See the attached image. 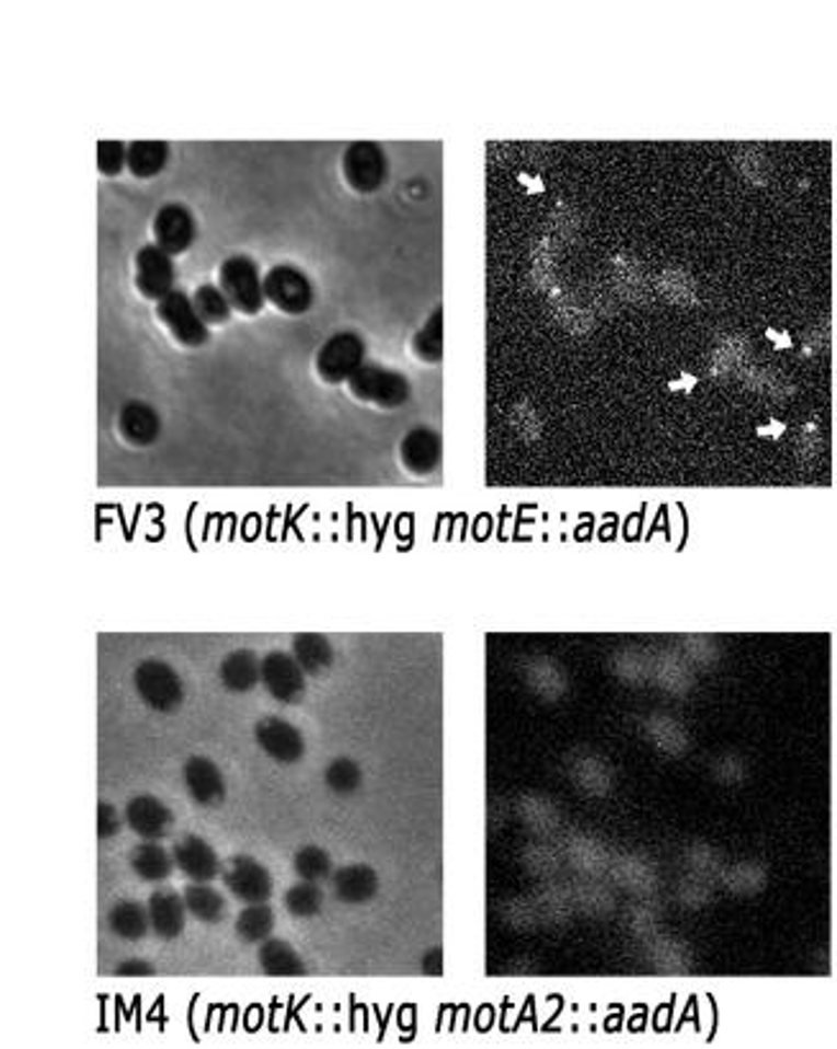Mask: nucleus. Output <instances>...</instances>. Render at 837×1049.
Instances as JSON below:
<instances>
[{"label": "nucleus", "mask_w": 837, "mask_h": 1049, "mask_svg": "<svg viewBox=\"0 0 837 1049\" xmlns=\"http://www.w3.org/2000/svg\"><path fill=\"white\" fill-rule=\"evenodd\" d=\"M151 239H154L157 249H162L164 254H170L172 258L185 254L197 239L193 212L180 203L162 205V208L157 210L154 220H151Z\"/></svg>", "instance_id": "obj_11"}, {"label": "nucleus", "mask_w": 837, "mask_h": 1049, "mask_svg": "<svg viewBox=\"0 0 837 1049\" xmlns=\"http://www.w3.org/2000/svg\"><path fill=\"white\" fill-rule=\"evenodd\" d=\"M172 861L174 868H180V873L193 880V884H210L220 876L223 865H220V857L208 840H203L200 834H182V838L174 842L172 848Z\"/></svg>", "instance_id": "obj_13"}, {"label": "nucleus", "mask_w": 837, "mask_h": 1049, "mask_svg": "<svg viewBox=\"0 0 837 1049\" xmlns=\"http://www.w3.org/2000/svg\"><path fill=\"white\" fill-rule=\"evenodd\" d=\"M348 392L362 405H371L377 410H398L408 405L413 387L410 379L398 369L382 367L377 361H364L359 369L348 377Z\"/></svg>", "instance_id": "obj_1"}, {"label": "nucleus", "mask_w": 837, "mask_h": 1049, "mask_svg": "<svg viewBox=\"0 0 837 1049\" xmlns=\"http://www.w3.org/2000/svg\"><path fill=\"white\" fill-rule=\"evenodd\" d=\"M331 891L341 903L359 907V903L375 899L379 891V878L369 865H346V868L331 873Z\"/></svg>", "instance_id": "obj_19"}, {"label": "nucleus", "mask_w": 837, "mask_h": 1049, "mask_svg": "<svg viewBox=\"0 0 837 1049\" xmlns=\"http://www.w3.org/2000/svg\"><path fill=\"white\" fill-rule=\"evenodd\" d=\"M440 461H444V440L438 430L428 425H417L400 440V463L408 474L431 476L433 471H438Z\"/></svg>", "instance_id": "obj_14"}, {"label": "nucleus", "mask_w": 837, "mask_h": 1049, "mask_svg": "<svg viewBox=\"0 0 837 1049\" xmlns=\"http://www.w3.org/2000/svg\"><path fill=\"white\" fill-rule=\"evenodd\" d=\"M118 832H121L118 809L111 807V804H101V807H98V834H101V840L116 838Z\"/></svg>", "instance_id": "obj_34"}, {"label": "nucleus", "mask_w": 837, "mask_h": 1049, "mask_svg": "<svg viewBox=\"0 0 837 1049\" xmlns=\"http://www.w3.org/2000/svg\"><path fill=\"white\" fill-rule=\"evenodd\" d=\"M259 664H262V658L254 650L239 648L223 658V664L218 668V679L233 694H246V691L259 687Z\"/></svg>", "instance_id": "obj_21"}, {"label": "nucleus", "mask_w": 837, "mask_h": 1049, "mask_svg": "<svg viewBox=\"0 0 837 1049\" xmlns=\"http://www.w3.org/2000/svg\"><path fill=\"white\" fill-rule=\"evenodd\" d=\"M174 279H177V269H174V258L157 249L154 243L141 246L134 256V285L141 298L151 302H159L164 295L174 290Z\"/></svg>", "instance_id": "obj_10"}, {"label": "nucleus", "mask_w": 837, "mask_h": 1049, "mask_svg": "<svg viewBox=\"0 0 837 1049\" xmlns=\"http://www.w3.org/2000/svg\"><path fill=\"white\" fill-rule=\"evenodd\" d=\"M182 899H185L187 917L197 919L200 924H220L228 914L226 896L210 884H193L190 880L185 891H182Z\"/></svg>", "instance_id": "obj_22"}, {"label": "nucleus", "mask_w": 837, "mask_h": 1049, "mask_svg": "<svg viewBox=\"0 0 837 1049\" xmlns=\"http://www.w3.org/2000/svg\"><path fill=\"white\" fill-rule=\"evenodd\" d=\"M259 683L279 704H300L308 691V676L287 650H270L259 664Z\"/></svg>", "instance_id": "obj_8"}, {"label": "nucleus", "mask_w": 837, "mask_h": 1049, "mask_svg": "<svg viewBox=\"0 0 837 1049\" xmlns=\"http://www.w3.org/2000/svg\"><path fill=\"white\" fill-rule=\"evenodd\" d=\"M116 976H157L154 965L144 962V960H128L124 965H118Z\"/></svg>", "instance_id": "obj_35"}, {"label": "nucleus", "mask_w": 837, "mask_h": 1049, "mask_svg": "<svg viewBox=\"0 0 837 1049\" xmlns=\"http://www.w3.org/2000/svg\"><path fill=\"white\" fill-rule=\"evenodd\" d=\"M131 871L147 884H162L174 873V861L170 850H164L159 842L144 840L141 845L131 850Z\"/></svg>", "instance_id": "obj_24"}, {"label": "nucleus", "mask_w": 837, "mask_h": 1049, "mask_svg": "<svg viewBox=\"0 0 837 1049\" xmlns=\"http://www.w3.org/2000/svg\"><path fill=\"white\" fill-rule=\"evenodd\" d=\"M293 658L306 671V676H321L333 666V645L325 635L300 633L293 637Z\"/></svg>", "instance_id": "obj_23"}, {"label": "nucleus", "mask_w": 837, "mask_h": 1049, "mask_svg": "<svg viewBox=\"0 0 837 1049\" xmlns=\"http://www.w3.org/2000/svg\"><path fill=\"white\" fill-rule=\"evenodd\" d=\"M325 901V894L321 884H310V880H300L290 891L285 894V909L290 911L295 919H313L321 914Z\"/></svg>", "instance_id": "obj_30"}, {"label": "nucleus", "mask_w": 837, "mask_h": 1049, "mask_svg": "<svg viewBox=\"0 0 837 1049\" xmlns=\"http://www.w3.org/2000/svg\"><path fill=\"white\" fill-rule=\"evenodd\" d=\"M172 811L162 799L151 794H139L126 804V825L131 832L139 834L141 840L159 842L164 840L172 830Z\"/></svg>", "instance_id": "obj_15"}, {"label": "nucleus", "mask_w": 837, "mask_h": 1049, "mask_svg": "<svg viewBox=\"0 0 837 1049\" xmlns=\"http://www.w3.org/2000/svg\"><path fill=\"white\" fill-rule=\"evenodd\" d=\"M387 154L375 141H356L341 157V177L356 195L377 193L387 182Z\"/></svg>", "instance_id": "obj_7"}, {"label": "nucleus", "mask_w": 837, "mask_h": 1049, "mask_svg": "<svg viewBox=\"0 0 837 1049\" xmlns=\"http://www.w3.org/2000/svg\"><path fill=\"white\" fill-rule=\"evenodd\" d=\"M254 740L266 756L283 765H293L306 756V737L293 722L283 717H264L256 722Z\"/></svg>", "instance_id": "obj_12"}, {"label": "nucleus", "mask_w": 837, "mask_h": 1049, "mask_svg": "<svg viewBox=\"0 0 837 1049\" xmlns=\"http://www.w3.org/2000/svg\"><path fill=\"white\" fill-rule=\"evenodd\" d=\"M147 911H149L151 932H154L159 940L172 942L182 937V932H185V924H187V909H185V899H182V894H177L170 886L157 888V891L149 896Z\"/></svg>", "instance_id": "obj_16"}, {"label": "nucleus", "mask_w": 837, "mask_h": 1049, "mask_svg": "<svg viewBox=\"0 0 837 1049\" xmlns=\"http://www.w3.org/2000/svg\"><path fill=\"white\" fill-rule=\"evenodd\" d=\"M190 300H193L195 313L200 315V321L208 325V328H216V325L220 328V325H226L233 318V310L223 298V292L218 290V285H200L190 295Z\"/></svg>", "instance_id": "obj_29"}, {"label": "nucleus", "mask_w": 837, "mask_h": 1049, "mask_svg": "<svg viewBox=\"0 0 837 1049\" xmlns=\"http://www.w3.org/2000/svg\"><path fill=\"white\" fill-rule=\"evenodd\" d=\"M134 689L141 696V702L159 714L180 712L182 702H185V683H182L180 673L170 664L157 658H149L136 666Z\"/></svg>", "instance_id": "obj_3"}, {"label": "nucleus", "mask_w": 837, "mask_h": 1049, "mask_svg": "<svg viewBox=\"0 0 837 1049\" xmlns=\"http://www.w3.org/2000/svg\"><path fill=\"white\" fill-rule=\"evenodd\" d=\"M293 868H295V873H298L300 880H310V884H323V880L331 878L333 861L323 848L306 845V848H300L298 853H295Z\"/></svg>", "instance_id": "obj_31"}, {"label": "nucleus", "mask_w": 837, "mask_h": 1049, "mask_svg": "<svg viewBox=\"0 0 837 1049\" xmlns=\"http://www.w3.org/2000/svg\"><path fill=\"white\" fill-rule=\"evenodd\" d=\"M274 932V911L266 903H246V909L241 911L239 919H236V937H239L243 945H259L266 937H272Z\"/></svg>", "instance_id": "obj_28"}, {"label": "nucleus", "mask_w": 837, "mask_h": 1049, "mask_svg": "<svg viewBox=\"0 0 837 1049\" xmlns=\"http://www.w3.org/2000/svg\"><path fill=\"white\" fill-rule=\"evenodd\" d=\"M259 264L246 254H233L223 258L218 267V290L223 292L233 313L259 315L264 310V285Z\"/></svg>", "instance_id": "obj_2"}, {"label": "nucleus", "mask_w": 837, "mask_h": 1049, "mask_svg": "<svg viewBox=\"0 0 837 1049\" xmlns=\"http://www.w3.org/2000/svg\"><path fill=\"white\" fill-rule=\"evenodd\" d=\"M364 361H367V341L356 331H339L318 348L316 374L331 387L346 384Z\"/></svg>", "instance_id": "obj_5"}, {"label": "nucleus", "mask_w": 837, "mask_h": 1049, "mask_svg": "<svg viewBox=\"0 0 837 1049\" xmlns=\"http://www.w3.org/2000/svg\"><path fill=\"white\" fill-rule=\"evenodd\" d=\"M423 972H428V976H444V955H440V949H433V953L425 955Z\"/></svg>", "instance_id": "obj_36"}, {"label": "nucleus", "mask_w": 837, "mask_h": 1049, "mask_svg": "<svg viewBox=\"0 0 837 1049\" xmlns=\"http://www.w3.org/2000/svg\"><path fill=\"white\" fill-rule=\"evenodd\" d=\"M264 302L285 315H306L316 302V287L300 267L274 264L262 277Z\"/></svg>", "instance_id": "obj_4"}, {"label": "nucleus", "mask_w": 837, "mask_h": 1049, "mask_svg": "<svg viewBox=\"0 0 837 1049\" xmlns=\"http://www.w3.org/2000/svg\"><path fill=\"white\" fill-rule=\"evenodd\" d=\"M259 968H262L264 976L272 978H300L306 976L308 968L302 962V957L298 955L290 942L277 940V937H266L264 942H259Z\"/></svg>", "instance_id": "obj_20"}, {"label": "nucleus", "mask_w": 837, "mask_h": 1049, "mask_svg": "<svg viewBox=\"0 0 837 1049\" xmlns=\"http://www.w3.org/2000/svg\"><path fill=\"white\" fill-rule=\"evenodd\" d=\"M364 773L356 760L352 758H336L325 768V786L336 796H352L362 788Z\"/></svg>", "instance_id": "obj_32"}, {"label": "nucleus", "mask_w": 837, "mask_h": 1049, "mask_svg": "<svg viewBox=\"0 0 837 1049\" xmlns=\"http://www.w3.org/2000/svg\"><path fill=\"white\" fill-rule=\"evenodd\" d=\"M126 166V143L121 141H101L98 143V170L105 177H116Z\"/></svg>", "instance_id": "obj_33"}, {"label": "nucleus", "mask_w": 837, "mask_h": 1049, "mask_svg": "<svg viewBox=\"0 0 837 1049\" xmlns=\"http://www.w3.org/2000/svg\"><path fill=\"white\" fill-rule=\"evenodd\" d=\"M118 433L128 446L147 448L157 443L159 433H162V417H159V413L149 402H126L118 415Z\"/></svg>", "instance_id": "obj_18"}, {"label": "nucleus", "mask_w": 837, "mask_h": 1049, "mask_svg": "<svg viewBox=\"0 0 837 1049\" xmlns=\"http://www.w3.org/2000/svg\"><path fill=\"white\" fill-rule=\"evenodd\" d=\"M220 878H223L228 894H231L236 901L266 903L272 899L274 880L270 876V871H266L256 857L233 855L226 868L220 871Z\"/></svg>", "instance_id": "obj_9"}, {"label": "nucleus", "mask_w": 837, "mask_h": 1049, "mask_svg": "<svg viewBox=\"0 0 837 1049\" xmlns=\"http://www.w3.org/2000/svg\"><path fill=\"white\" fill-rule=\"evenodd\" d=\"M410 351L421 364H440L444 359V308L433 310L428 321L415 331Z\"/></svg>", "instance_id": "obj_27"}, {"label": "nucleus", "mask_w": 837, "mask_h": 1049, "mask_svg": "<svg viewBox=\"0 0 837 1049\" xmlns=\"http://www.w3.org/2000/svg\"><path fill=\"white\" fill-rule=\"evenodd\" d=\"M157 321L182 348H203L210 341V328L195 313L187 292L172 290L157 302Z\"/></svg>", "instance_id": "obj_6"}, {"label": "nucleus", "mask_w": 837, "mask_h": 1049, "mask_svg": "<svg viewBox=\"0 0 837 1049\" xmlns=\"http://www.w3.org/2000/svg\"><path fill=\"white\" fill-rule=\"evenodd\" d=\"M108 926L116 937L139 942L151 932L149 911L141 901H118L108 914Z\"/></svg>", "instance_id": "obj_26"}, {"label": "nucleus", "mask_w": 837, "mask_h": 1049, "mask_svg": "<svg viewBox=\"0 0 837 1049\" xmlns=\"http://www.w3.org/2000/svg\"><path fill=\"white\" fill-rule=\"evenodd\" d=\"M185 786L190 799L200 807H218L226 799V775L205 756H193L185 763Z\"/></svg>", "instance_id": "obj_17"}, {"label": "nucleus", "mask_w": 837, "mask_h": 1049, "mask_svg": "<svg viewBox=\"0 0 837 1049\" xmlns=\"http://www.w3.org/2000/svg\"><path fill=\"white\" fill-rule=\"evenodd\" d=\"M170 147L164 141H134L126 147V170L139 180H151L167 166Z\"/></svg>", "instance_id": "obj_25"}]
</instances>
